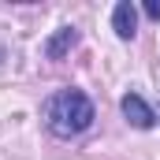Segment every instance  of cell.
Wrapping results in <instances>:
<instances>
[{
	"instance_id": "cell-1",
	"label": "cell",
	"mask_w": 160,
	"mask_h": 160,
	"mask_svg": "<svg viewBox=\"0 0 160 160\" xmlns=\"http://www.w3.org/2000/svg\"><path fill=\"white\" fill-rule=\"evenodd\" d=\"M45 119H48V130L60 134V138H71V134H82L89 130L93 123V104L82 89H63L48 101L45 108Z\"/></svg>"
},
{
	"instance_id": "cell-2",
	"label": "cell",
	"mask_w": 160,
	"mask_h": 160,
	"mask_svg": "<svg viewBox=\"0 0 160 160\" xmlns=\"http://www.w3.org/2000/svg\"><path fill=\"white\" fill-rule=\"evenodd\" d=\"M123 116H127V119L134 123L138 130H149V127L157 123L153 108H149V104H145V101H142L138 93H127V97H123Z\"/></svg>"
},
{
	"instance_id": "cell-3",
	"label": "cell",
	"mask_w": 160,
	"mask_h": 160,
	"mask_svg": "<svg viewBox=\"0 0 160 160\" xmlns=\"http://www.w3.org/2000/svg\"><path fill=\"white\" fill-rule=\"evenodd\" d=\"M112 30H116L123 41H130L134 34H138V11H134V4H130V0L116 4V11H112Z\"/></svg>"
},
{
	"instance_id": "cell-4",
	"label": "cell",
	"mask_w": 160,
	"mask_h": 160,
	"mask_svg": "<svg viewBox=\"0 0 160 160\" xmlns=\"http://www.w3.org/2000/svg\"><path fill=\"white\" fill-rule=\"evenodd\" d=\"M75 41H78V34H75L71 26H63V30H56V38H48L45 56H48V60H63V56L75 48Z\"/></svg>"
},
{
	"instance_id": "cell-5",
	"label": "cell",
	"mask_w": 160,
	"mask_h": 160,
	"mask_svg": "<svg viewBox=\"0 0 160 160\" xmlns=\"http://www.w3.org/2000/svg\"><path fill=\"white\" fill-rule=\"evenodd\" d=\"M145 15L149 19H160V0H145Z\"/></svg>"
}]
</instances>
